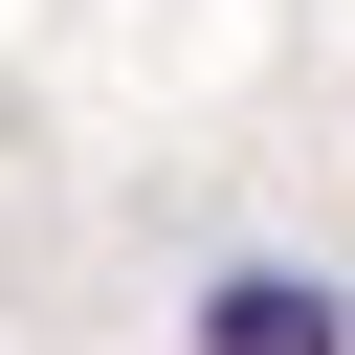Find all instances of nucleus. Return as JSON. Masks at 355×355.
Returning <instances> with one entry per match:
<instances>
[{
    "instance_id": "f257e3e1",
    "label": "nucleus",
    "mask_w": 355,
    "mask_h": 355,
    "mask_svg": "<svg viewBox=\"0 0 355 355\" xmlns=\"http://www.w3.org/2000/svg\"><path fill=\"white\" fill-rule=\"evenodd\" d=\"M200 355H355V311L288 288V266H222V288H200Z\"/></svg>"
}]
</instances>
